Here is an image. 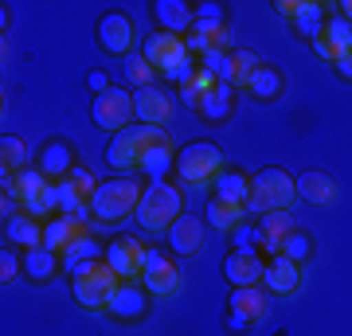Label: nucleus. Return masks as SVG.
Masks as SVG:
<instances>
[{"mask_svg":"<svg viewBox=\"0 0 352 336\" xmlns=\"http://www.w3.org/2000/svg\"><path fill=\"white\" fill-rule=\"evenodd\" d=\"M141 196H145V188L133 176L102 180L94 188V196H90V219H98V223H122L126 215H138Z\"/></svg>","mask_w":352,"mask_h":336,"instance_id":"1","label":"nucleus"},{"mask_svg":"<svg viewBox=\"0 0 352 336\" xmlns=\"http://www.w3.org/2000/svg\"><path fill=\"white\" fill-rule=\"evenodd\" d=\"M184 215V196H180V188L161 180V184H149L145 188V196L138 203V227L141 231H149V235H168V227L176 223Z\"/></svg>","mask_w":352,"mask_h":336,"instance_id":"2","label":"nucleus"},{"mask_svg":"<svg viewBox=\"0 0 352 336\" xmlns=\"http://www.w3.org/2000/svg\"><path fill=\"white\" fill-rule=\"evenodd\" d=\"M294 199H298V176H289L286 168H258L251 176L247 212H294Z\"/></svg>","mask_w":352,"mask_h":336,"instance_id":"3","label":"nucleus"},{"mask_svg":"<svg viewBox=\"0 0 352 336\" xmlns=\"http://www.w3.org/2000/svg\"><path fill=\"white\" fill-rule=\"evenodd\" d=\"M118 286H122V278L106 266V258L78 266L75 278H71L75 301L82 305V309H90V313H106V309H110V301H113V293H118Z\"/></svg>","mask_w":352,"mask_h":336,"instance_id":"4","label":"nucleus"},{"mask_svg":"<svg viewBox=\"0 0 352 336\" xmlns=\"http://www.w3.org/2000/svg\"><path fill=\"white\" fill-rule=\"evenodd\" d=\"M161 141H168V133H164V129L138 122V125H129V129H122V133H113L106 161H110V168H118V172H138L141 157H145L153 145H161Z\"/></svg>","mask_w":352,"mask_h":336,"instance_id":"5","label":"nucleus"},{"mask_svg":"<svg viewBox=\"0 0 352 336\" xmlns=\"http://www.w3.org/2000/svg\"><path fill=\"white\" fill-rule=\"evenodd\" d=\"M176 172L188 188H208L223 172V149L215 141H192L176 153Z\"/></svg>","mask_w":352,"mask_h":336,"instance_id":"6","label":"nucleus"},{"mask_svg":"<svg viewBox=\"0 0 352 336\" xmlns=\"http://www.w3.org/2000/svg\"><path fill=\"white\" fill-rule=\"evenodd\" d=\"M90 117L98 129H110V133H122L133 125V94L122 87H110L106 94H94V106H90Z\"/></svg>","mask_w":352,"mask_h":336,"instance_id":"7","label":"nucleus"},{"mask_svg":"<svg viewBox=\"0 0 352 336\" xmlns=\"http://www.w3.org/2000/svg\"><path fill=\"white\" fill-rule=\"evenodd\" d=\"M141 55H145L164 78H173L184 63H192L188 43H184L180 36H168V32H153V36L145 39V51H141Z\"/></svg>","mask_w":352,"mask_h":336,"instance_id":"8","label":"nucleus"},{"mask_svg":"<svg viewBox=\"0 0 352 336\" xmlns=\"http://www.w3.org/2000/svg\"><path fill=\"white\" fill-rule=\"evenodd\" d=\"M145 254H149V247H145L141 238L122 235V238H113L110 247H106V266H110V270L122 278V282H141Z\"/></svg>","mask_w":352,"mask_h":336,"instance_id":"9","label":"nucleus"},{"mask_svg":"<svg viewBox=\"0 0 352 336\" xmlns=\"http://www.w3.org/2000/svg\"><path fill=\"white\" fill-rule=\"evenodd\" d=\"M141 286L149 289V298H176L180 293V266L164 258V250L145 254V270H141Z\"/></svg>","mask_w":352,"mask_h":336,"instance_id":"10","label":"nucleus"},{"mask_svg":"<svg viewBox=\"0 0 352 336\" xmlns=\"http://www.w3.org/2000/svg\"><path fill=\"white\" fill-rule=\"evenodd\" d=\"M173 110H176L173 94H164L161 87L133 90V113H138V122H145V125H157V129H164V125L173 122Z\"/></svg>","mask_w":352,"mask_h":336,"instance_id":"11","label":"nucleus"},{"mask_svg":"<svg viewBox=\"0 0 352 336\" xmlns=\"http://www.w3.org/2000/svg\"><path fill=\"white\" fill-rule=\"evenodd\" d=\"M266 274V258L258 254V250H231L223 258V278L231 282L235 289L243 286H258Z\"/></svg>","mask_w":352,"mask_h":336,"instance_id":"12","label":"nucleus"},{"mask_svg":"<svg viewBox=\"0 0 352 336\" xmlns=\"http://www.w3.org/2000/svg\"><path fill=\"white\" fill-rule=\"evenodd\" d=\"M106 313H110L113 321H126V324L141 321V317L149 313V289L141 286V282H122Z\"/></svg>","mask_w":352,"mask_h":336,"instance_id":"13","label":"nucleus"},{"mask_svg":"<svg viewBox=\"0 0 352 336\" xmlns=\"http://www.w3.org/2000/svg\"><path fill=\"white\" fill-rule=\"evenodd\" d=\"M294 212H266L263 219H258V254H270V258H278L282 254V243H286V235L294 231Z\"/></svg>","mask_w":352,"mask_h":336,"instance_id":"14","label":"nucleus"},{"mask_svg":"<svg viewBox=\"0 0 352 336\" xmlns=\"http://www.w3.org/2000/svg\"><path fill=\"white\" fill-rule=\"evenodd\" d=\"M98 43L110 51V55H122V59H126L129 47H133V20L122 16V12H106L98 20Z\"/></svg>","mask_w":352,"mask_h":336,"instance_id":"15","label":"nucleus"},{"mask_svg":"<svg viewBox=\"0 0 352 336\" xmlns=\"http://www.w3.org/2000/svg\"><path fill=\"white\" fill-rule=\"evenodd\" d=\"M82 235H87V223L75 219V215H55V219L43 223V247L55 250V254H63V250L71 247V243H78Z\"/></svg>","mask_w":352,"mask_h":336,"instance_id":"16","label":"nucleus"},{"mask_svg":"<svg viewBox=\"0 0 352 336\" xmlns=\"http://www.w3.org/2000/svg\"><path fill=\"white\" fill-rule=\"evenodd\" d=\"M71 168H75V149H71L67 141H47V145L39 149V172L47 176L51 184L67 180Z\"/></svg>","mask_w":352,"mask_h":336,"instance_id":"17","label":"nucleus"},{"mask_svg":"<svg viewBox=\"0 0 352 336\" xmlns=\"http://www.w3.org/2000/svg\"><path fill=\"white\" fill-rule=\"evenodd\" d=\"M204 231H208L204 219H196V215H180V219L168 227V243H173L176 254H200L204 250Z\"/></svg>","mask_w":352,"mask_h":336,"instance_id":"18","label":"nucleus"},{"mask_svg":"<svg viewBox=\"0 0 352 336\" xmlns=\"http://www.w3.org/2000/svg\"><path fill=\"white\" fill-rule=\"evenodd\" d=\"M153 16H157L161 32H168V36H184L196 24V12H192L184 0H157L153 4Z\"/></svg>","mask_w":352,"mask_h":336,"instance_id":"19","label":"nucleus"},{"mask_svg":"<svg viewBox=\"0 0 352 336\" xmlns=\"http://www.w3.org/2000/svg\"><path fill=\"white\" fill-rule=\"evenodd\" d=\"M263 286L270 289V293H294V289L302 286V266H298V262H289L286 254H278V258L266 262Z\"/></svg>","mask_w":352,"mask_h":336,"instance_id":"20","label":"nucleus"},{"mask_svg":"<svg viewBox=\"0 0 352 336\" xmlns=\"http://www.w3.org/2000/svg\"><path fill=\"white\" fill-rule=\"evenodd\" d=\"M227 309L247 317V321H263L266 309H270V298H266V289L258 286H243V289H231V301H227Z\"/></svg>","mask_w":352,"mask_h":336,"instance_id":"21","label":"nucleus"},{"mask_svg":"<svg viewBox=\"0 0 352 336\" xmlns=\"http://www.w3.org/2000/svg\"><path fill=\"white\" fill-rule=\"evenodd\" d=\"M4 231H8V243H20L24 250L43 247V223H39L36 215H28V212H12L8 219H4Z\"/></svg>","mask_w":352,"mask_h":336,"instance_id":"22","label":"nucleus"},{"mask_svg":"<svg viewBox=\"0 0 352 336\" xmlns=\"http://www.w3.org/2000/svg\"><path fill=\"white\" fill-rule=\"evenodd\" d=\"M258 67H263V59L254 55V51H227V71H223V78L231 82L235 90H247L251 87V78L258 75Z\"/></svg>","mask_w":352,"mask_h":336,"instance_id":"23","label":"nucleus"},{"mask_svg":"<svg viewBox=\"0 0 352 336\" xmlns=\"http://www.w3.org/2000/svg\"><path fill=\"white\" fill-rule=\"evenodd\" d=\"M294 32L302 39H309L314 43L321 32H325V24H329V16H325V4H317V0H298V12H294Z\"/></svg>","mask_w":352,"mask_h":336,"instance_id":"24","label":"nucleus"},{"mask_svg":"<svg viewBox=\"0 0 352 336\" xmlns=\"http://www.w3.org/2000/svg\"><path fill=\"white\" fill-rule=\"evenodd\" d=\"M204 223L215 227V231H235V227L247 223V203H227V199H212L208 212H204Z\"/></svg>","mask_w":352,"mask_h":336,"instance_id":"25","label":"nucleus"},{"mask_svg":"<svg viewBox=\"0 0 352 336\" xmlns=\"http://www.w3.org/2000/svg\"><path fill=\"white\" fill-rule=\"evenodd\" d=\"M231 110H235V87L227 78H215V87L204 94L200 113L208 122H223V117H231Z\"/></svg>","mask_w":352,"mask_h":336,"instance_id":"26","label":"nucleus"},{"mask_svg":"<svg viewBox=\"0 0 352 336\" xmlns=\"http://www.w3.org/2000/svg\"><path fill=\"white\" fill-rule=\"evenodd\" d=\"M298 196L309 199V203H333L337 199V180L329 172H302L298 176Z\"/></svg>","mask_w":352,"mask_h":336,"instance_id":"27","label":"nucleus"},{"mask_svg":"<svg viewBox=\"0 0 352 336\" xmlns=\"http://www.w3.org/2000/svg\"><path fill=\"white\" fill-rule=\"evenodd\" d=\"M212 188H215V199H227V203H247L251 199V176L239 172V168H223Z\"/></svg>","mask_w":352,"mask_h":336,"instance_id":"28","label":"nucleus"},{"mask_svg":"<svg viewBox=\"0 0 352 336\" xmlns=\"http://www.w3.org/2000/svg\"><path fill=\"white\" fill-rule=\"evenodd\" d=\"M176 164L173 157V141H161V145H153L145 157H141V168L138 172L149 180V184H161V180H168V168Z\"/></svg>","mask_w":352,"mask_h":336,"instance_id":"29","label":"nucleus"},{"mask_svg":"<svg viewBox=\"0 0 352 336\" xmlns=\"http://www.w3.org/2000/svg\"><path fill=\"white\" fill-rule=\"evenodd\" d=\"M59 262H63V254H55L47 247H32V250H24V274L32 282H51L55 270H59Z\"/></svg>","mask_w":352,"mask_h":336,"instance_id":"30","label":"nucleus"},{"mask_svg":"<svg viewBox=\"0 0 352 336\" xmlns=\"http://www.w3.org/2000/svg\"><path fill=\"white\" fill-rule=\"evenodd\" d=\"M282 87H286V82H282V75H278L274 67H258V75L251 78V87H247V94H251V98H258V102H274L278 94H282Z\"/></svg>","mask_w":352,"mask_h":336,"instance_id":"31","label":"nucleus"},{"mask_svg":"<svg viewBox=\"0 0 352 336\" xmlns=\"http://www.w3.org/2000/svg\"><path fill=\"white\" fill-rule=\"evenodd\" d=\"M98 258H106V254H102V247H98V243H94L90 235H82L78 243H71V247L63 250V266L71 270V274H75L78 266H87V262H98Z\"/></svg>","mask_w":352,"mask_h":336,"instance_id":"32","label":"nucleus"},{"mask_svg":"<svg viewBox=\"0 0 352 336\" xmlns=\"http://www.w3.org/2000/svg\"><path fill=\"white\" fill-rule=\"evenodd\" d=\"M0 164H4V176H16V172H24V164H28V145L24 137H0Z\"/></svg>","mask_w":352,"mask_h":336,"instance_id":"33","label":"nucleus"},{"mask_svg":"<svg viewBox=\"0 0 352 336\" xmlns=\"http://www.w3.org/2000/svg\"><path fill=\"white\" fill-rule=\"evenodd\" d=\"M122 71H126V82H129V87H138V90L153 87V75H157V67H153L145 55H126Z\"/></svg>","mask_w":352,"mask_h":336,"instance_id":"34","label":"nucleus"},{"mask_svg":"<svg viewBox=\"0 0 352 336\" xmlns=\"http://www.w3.org/2000/svg\"><path fill=\"white\" fill-rule=\"evenodd\" d=\"M282 254H286L289 262H298V266H302V262L314 254V238L305 235L302 227H294V231L286 235V243H282Z\"/></svg>","mask_w":352,"mask_h":336,"instance_id":"35","label":"nucleus"},{"mask_svg":"<svg viewBox=\"0 0 352 336\" xmlns=\"http://www.w3.org/2000/svg\"><path fill=\"white\" fill-rule=\"evenodd\" d=\"M321 36L337 47V55H344V51H352V24L344 20V16H329V24Z\"/></svg>","mask_w":352,"mask_h":336,"instance_id":"36","label":"nucleus"},{"mask_svg":"<svg viewBox=\"0 0 352 336\" xmlns=\"http://www.w3.org/2000/svg\"><path fill=\"white\" fill-rule=\"evenodd\" d=\"M67 180H71V188H75V192H78L82 199H90V196H94V188H98V180H94V172H90L87 164H75Z\"/></svg>","mask_w":352,"mask_h":336,"instance_id":"37","label":"nucleus"},{"mask_svg":"<svg viewBox=\"0 0 352 336\" xmlns=\"http://www.w3.org/2000/svg\"><path fill=\"white\" fill-rule=\"evenodd\" d=\"M231 235H235V250H258V227H235V231H231Z\"/></svg>","mask_w":352,"mask_h":336,"instance_id":"38","label":"nucleus"},{"mask_svg":"<svg viewBox=\"0 0 352 336\" xmlns=\"http://www.w3.org/2000/svg\"><path fill=\"white\" fill-rule=\"evenodd\" d=\"M16 270H20L16 254H8V250H4V254H0V282H4V286H8V282H16Z\"/></svg>","mask_w":352,"mask_h":336,"instance_id":"39","label":"nucleus"},{"mask_svg":"<svg viewBox=\"0 0 352 336\" xmlns=\"http://www.w3.org/2000/svg\"><path fill=\"white\" fill-rule=\"evenodd\" d=\"M314 51H317V59H325V63H337V59H340L337 47H333L325 36H317V39H314Z\"/></svg>","mask_w":352,"mask_h":336,"instance_id":"40","label":"nucleus"},{"mask_svg":"<svg viewBox=\"0 0 352 336\" xmlns=\"http://www.w3.org/2000/svg\"><path fill=\"white\" fill-rule=\"evenodd\" d=\"M196 20H227V12L219 8V4L208 0V4H196Z\"/></svg>","mask_w":352,"mask_h":336,"instance_id":"41","label":"nucleus"},{"mask_svg":"<svg viewBox=\"0 0 352 336\" xmlns=\"http://www.w3.org/2000/svg\"><path fill=\"white\" fill-rule=\"evenodd\" d=\"M87 82H90V90H94V94H106V90H110V78L102 75V71H90Z\"/></svg>","mask_w":352,"mask_h":336,"instance_id":"42","label":"nucleus"},{"mask_svg":"<svg viewBox=\"0 0 352 336\" xmlns=\"http://www.w3.org/2000/svg\"><path fill=\"white\" fill-rule=\"evenodd\" d=\"M333 71H337L340 78H349V82H352V51H344V55L333 63Z\"/></svg>","mask_w":352,"mask_h":336,"instance_id":"43","label":"nucleus"},{"mask_svg":"<svg viewBox=\"0 0 352 336\" xmlns=\"http://www.w3.org/2000/svg\"><path fill=\"white\" fill-rule=\"evenodd\" d=\"M227 328H231V333H247V328H251V321H247V317H239V313L227 309Z\"/></svg>","mask_w":352,"mask_h":336,"instance_id":"44","label":"nucleus"},{"mask_svg":"<svg viewBox=\"0 0 352 336\" xmlns=\"http://www.w3.org/2000/svg\"><path fill=\"white\" fill-rule=\"evenodd\" d=\"M278 12L286 16V20H294V12H298V0H278Z\"/></svg>","mask_w":352,"mask_h":336,"instance_id":"45","label":"nucleus"},{"mask_svg":"<svg viewBox=\"0 0 352 336\" xmlns=\"http://www.w3.org/2000/svg\"><path fill=\"white\" fill-rule=\"evenodd\" d=\"M340 16H344V20L352 24V0H344V4H340Z\"/></svg>","mask_w":352,"mask_h":336,"instance_id":"46","label":"nucleus"}]
</instances>
